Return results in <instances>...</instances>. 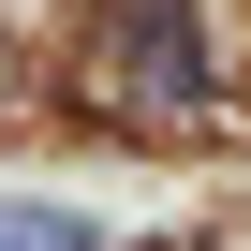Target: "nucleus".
<instances>
[{"label": "nucleus", "instance_id": "nucleus-2", "mask_svg": "<svg viewBox=\"0 0 251 251\" xmlns=\"http://www.w3.org/2000/svg\"><path fill=\"white\" fill-rule=\"evenodd\" d=\"M0 251H118V236L74 222V207H0Z\"/></svg>", "mask_w": 251, "mask_h": 251}, {"label": "nucleus", "instance_id": "nucleus-1", "mask_svg": "<svg viewBox=\"0 0 251 251\" xmlns=\"http://www.w3.org/2000/svg\"><path fill=\"white\" fill-rule=\"evenodd\" d=\"M103 89L148 118H207V59H192V0H118L103 15Z\"/></svg>", "mask_w": 251, "mask_h": 251}]
</instances>
